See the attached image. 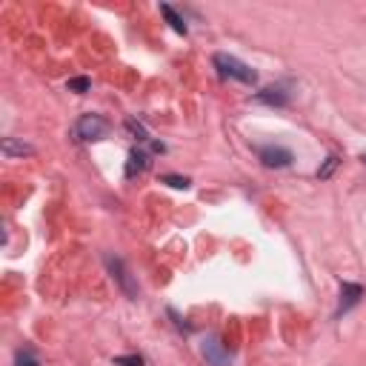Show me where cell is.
I'll use <instances>...</instances> for the list:
<instances>
[{
    "label": "cell",
    "instance_id": "2e32d148",
    "mask_svg": "<svg viewBox=\"0 0 366 366\" xmlns=\"http://www.w3.org/2000/svg\"><path fill=\"white\" fill-rule=\"evenodd\" d=\"M360 160H363V163H366V152H363V155H360Z\"/></svg>",
    "mask_w": 366,
    "mask_h": 366
},
{
    "label": "cell",
    "instance_id": "ba28073f",
    "mask_svg": "<svg viewBox=\"0 0 366 366\" xmlns=\"http://www.w3.org/2000/svg\"><path fill=\"white\" fill-rule=\"evenodd\" d=\"M4 155L6 158H23V155H34V149L23 141H15V137H6L4 141Z\"/></svg>",
    "mask_w": 366,
    "mask_h": 366
},
{
    "label": "cell",
    "instance_id": "7c38bea8",
    "mask_svg": "<svg viewBox=\"0 0 366 366\" xmlns=\"http://www.w3.org/2000/svg\"><path fill=\"white\" fill-rule=\"evenodd\" d=\"M160 180L169 183V187H175V189H187L189 187V177H177V175H163Z\"/></svg>",
    "mask_w": 366,
    "mask_h": 366
},
{
    "label": "cell",
    "instance_id": "4fadbf2b",
    "mask_svg": "<svg viewBox=\"0 0 366 366\" xmlns=\"http://www.w3.org/2000/svg\"><path fill=\"white\" fill-rule=\"evenodd\" d=\"M89 86H92V83H89V77H72V80H69V89H72V92H77V95L89 92Z\"/></svg>",
    "mask_w": 366,
    "mask_h": 366
},
{
    "label": "cell",
    "instance_id": "30bf717a",
    "mask_svg": "<svg viewBox=\"0 0 366 366\" xmlns=\"http://www.w3.org/2000/svg\"><path fill=\"white\" fill-rule=\"evenodd\" d=\"M160 15L169 20V26H172L177 34H187V23H183V18H180V15H177V12H175L169 4H163V6H160Z\"/></svg>",
    "mask_w": 366,
    "mask_h": 366
},
{
    "label": "cell",
    "instance_id": "5bb4252c",
    "mask_svg": "<svg viewBox=\"0 0 366 366\" xmlns=\"http://www.w3.org/2000/svg\"><path fill=\"white\" fill-rule=\"evenodd\" d=\"M118 366H144V358H137V355H126V358H115Z\"/></svg>",
    "mask_w": 366,
    "mask_h": 366
},
{
    "label": "cell",
    "instance_id": "9c48e42d",
    "mask_svg": "<svg viewBox=\"0 0 366 366\" xmlns=\"http://www.w3.org/2000/svg\"><path fill=\"white\" fill-rule=\"evenodd\" d=\"M146 169V155L141 149H132L129 152V163H126V177H134Z\"/></svg>",
    "mask_w": 366,
    "mask_h": 366
},
{
    "label": "cell",
    "instance_id": "8fae6325",
    "mask_svg": "<svg viewBox=\"0 0 366 366\" xmlns=\"http://www.w3.org/2000/svg\"><path fill=\"white\" fill-rule=\"evenodd\" d=\"M18 366H40V363H37V358H34L32 349H20L18 352Z\"/></svg>",
    "mask_w": 366,
    "mask_h": 366
},
{
    "label": "cell",
    "instance_id": "3957f363",
    "mask_svg": "<svg viewBox=\"0 0 366 366\" xmlns=\"http://www.w3.org/2000/svg\"><path fill=\"white\" fill-rule=\"evenodd\" d=\"M258 155H260V163L269 166V169H284V166L292 163V152L284 149V146H263Z\"/></svg>",
    "mask_w": 366,
    "mask_h": 366
},
{
    "label": "cell",
    "instance_id": "9a60e30c",
    "mask_svg": "<svg viewBox=\"0 0 366 366\" xmlns=\"http://www.w3.org/2000/svg\"><path fill=\"white\" fill-rule=\"evenodd\" d=\"M335 166H338V158H327V166H324V169H317V177H329Z\"/></svg>",
    "mask_w": 366,
    "mask_h": 366
},
{
    "label": "cell",
    "instance_id": "52a82bcc",
    "mask_svg": "<svg viewBox=\"0 0 366 366\" xmlns=\"http://www.w3.org/2000/svg\"><path fill=\"white\" fill-rule=\"evenodd\" d=\"M258 101L260 103H269V106H286L289 103V95L284 89H263V92H258Z\"/></svg>",
    "mask_w": 366,
    "mask_h": 366
},
{
    "label": "cell",
    "instance_id": "6da1fadb",
    "mask_svg": "<svg viewBox=\"0 0 366 366\" xmlns=\"http://www.w3.org/2000/svg\"><path fill=\"white\" fill-rule=\"evenodd\" d=\"M75 137L77 141H101V137H106L109 134V123H106V118H101V115H80L77 118V123H75Z\"/></svg>",
    "mask_w": 366,
    "mask_h": 366
},
{
    "label": "cell",
    "instance_id": "5b68a950",
    "mask_svg": "<svg viewBox=\"0 0 366 366\" xmlns=\"http://www.w3.org/2000/svg\"><path fill=\"white\" fill-rule=\"evenodd\" d=\"M109 269H112V274L118 278V284L123 286V292H126L129 298H137V286L132 284V278H129V272H126L123 260H118V258H109Z\"/></svg>",
    "mask_w": 366,
    "mask_h": 366
},
{
    "label": "cell",
    "instance_id": "7a4b0ae2",
    "mask_svg": "<svg viewBox=\"0 0 366 366\" xmlns=\"http://www.w3.org/2000/svg\"><path fill=\"white\" fill-rule=\"evenodd\" d=\"M215 66H217V72L223 75V77H235V80H241V83H255L258 80V75H255V69L252 66H246V63H241L238 58H232V55H215Z\"/></svg>",
    "mask_w": 366,
    "mask_h": 366
},
{
    "label": "cell",
    "instance_id": "8992f818",
    "mask_svg": "<svg viewBox=\"0 0 366 366\" xmlns=\"http://www.w3.org/2000/svg\"><path fill=\"white\" fill-rule=\"evenodd\" d=\"M360 298H363V286H358V284H343V286H341V309H338V312H349Z\"/></svg>",
    "mask_w": 366,
    "mask_h": 366
},
{
    "label": "cell",
    "instance_id": "277c9868",
    "mask_svg": "<svg viewBox=\"0 0 366 366\" xmlns=\"http://www.w3.org/2000/svg\"><path fill=\"white\" fill-rule=\"evenodd\" d=\"M203 358H206L212 366H229V363H232L229 352L220 349V341H217V338H209V341L203 343Z\"/></svg>",
    "mask_w": 366,
    "mask_h": 366
}]
</instances>
